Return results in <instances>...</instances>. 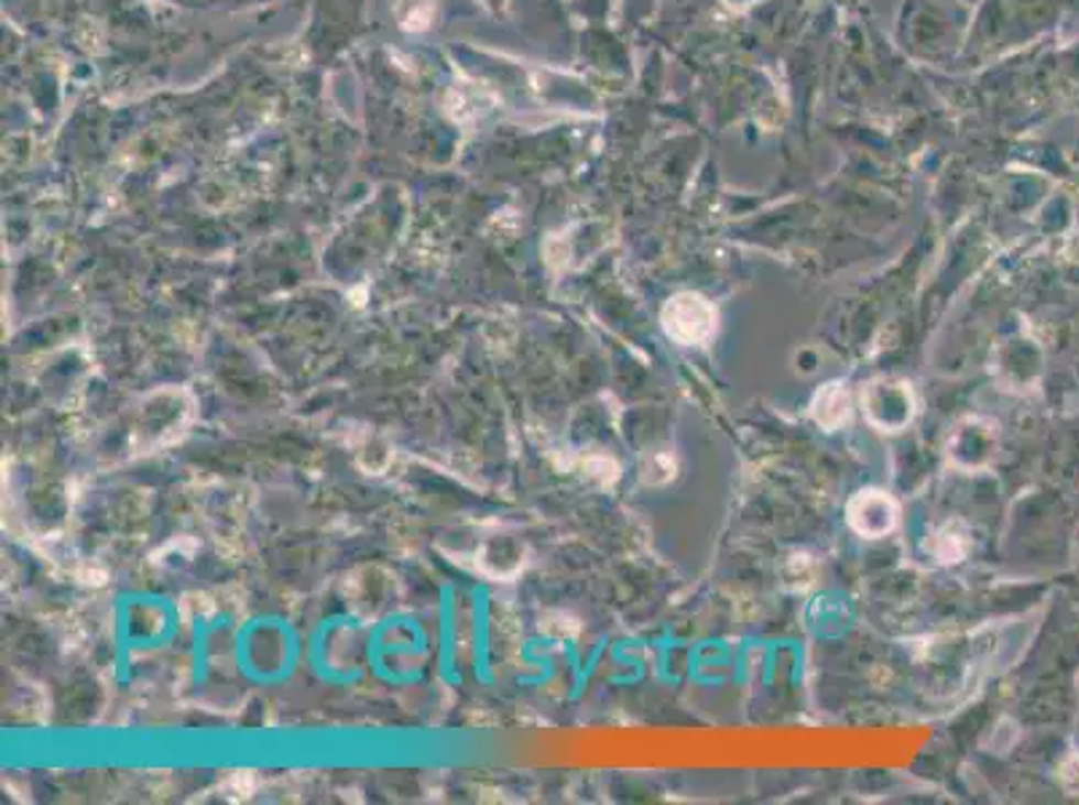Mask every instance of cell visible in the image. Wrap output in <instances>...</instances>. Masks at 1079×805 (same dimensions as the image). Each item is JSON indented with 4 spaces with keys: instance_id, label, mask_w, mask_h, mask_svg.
I'll return each instance as SVG.
<instances>
[{
    "instance_id": "cell-1",
    "label": "cell",
    "mask_w": 1079,
    "mask_h": 805,
    "mask_svg": "<svg viewBox=\"0 0 1079 805\" xmlns=\"http://www.w3.org/2000/svg\"><path fill=\"white\" fill-rule=\"evenodd\" d=\"M913 387L897 377H879L862 390L864 420L881 433H903L916 416Z\"/></svg>"
},
{
    "instance_id": "cell-2",
    "label": "cell",
    "mask_w": 1079,
    "mask_h": 805,
    "mask_svg": "<svg viewBox=\"0 0 1079 805\" xmlns=\"http://www.w3.org/2000/svg\"><path fill=\"white\" fill-rule=\"evenodd\" d=\"M661 325L672 341L683 347H704L717 334V309L698 293H677L666 301Z\"/></svg>"
},
{
    "instance_id": "cell-3",
    "label": "cell",
    "mask_w": 1079,
    "mask_h": 805,
    "mask_svg": "<svg viewBox=\"0 0 1079 805\" xmlns=\"http://www.w3.org/2000/svg\"><path fill=\"white\" fill-rule=\"evenodd\" d=\"M946 452L950 465L961 467V470H985L996 457V427L980 416H967L950 429Z\"/></svg>"
},
{
    "instance_id": "cell-4",
    "label": "cell",
    "mask_w": 1079,
    "mask_h": 805,
    "mask_svg": "<svg viewBox=\"0 0 1079 805\" xmlns=\"http://www.w3.org/2000/svg\"><path fill=\"white\" fill-rule=\"evenodd\" d=\"M846 521L860 537L881 540L900 524V505L884 489H862L846 505Z\"/></svg>"
},
{
    "instance_id": "cell-5",
    "label": "cell",
    "mask_w": 1079,
    "mask_h": 805,
    "mask_svg": "<svg viewBox=\"0 0 1079 805\" xmlns=\"http://www.w3.org/2000/svg\"><path fill=\"white\" fill-rule=\"evenodd\" d=\"M811 420L821 429H841L851 420V395L841 382H830L814 395L811 401Z\"/></svg>"
},
{
    "instance_id": "cell-6",
    "label": "cell",
    "mask_w": 1079,
    "mask_h": 805,
    "mask_svg": "<svg viewBox=\"0 0 1079 805\" xmlns=\"http://www.w3.org/2000/svg\"><path fill=\"white\" fill-rule=\"evenodd\" d=\"M970 548H972L970 530H967L964 524H959V521H948V524L937 526V530L931 532L929 540H927V551L940 564L964 562Z\"/></svg>"
},
{
    "instance_id": "cell-7",
    "label": "cell",
    "mask_w": 1079,
    "mask_h": 805,
    "mask_svg": "<svg viewBox=\"0 0 1079 805\" xmlns=\"http://www.w3.org/2000/svg\"><path fill=\"white\" fill-rule=\"evenodd\" d=\"M782 575L789 588H795V591H806V588H811L814 583H817L819 564L814 562V556H808V553H793V556H787V562L782 564Z\"/></svg>"
},
{
    "instance_id": "cell-8",
    "label": "cell",
    "mask_w": 1079,
    "mask_h": 805,
    "mask_svg": "<svg viewBox=\"0 0 1079 805\" xmlns=\"http://www.w3.org/2000/svg\"><path fill=\"white\" fill-rule=\"evenodd\" d=\"M674 470H677V465H674L669 452H653L645 465V478L650 483H666L674 478Z\"/></svg>"
},
{
    "instance_id": "cell-9",
    "label": "cell",
    "mask_w": 1079,
    "mask_h": 805,
    "mask_svg": "<svg viewBox=\"0 0 1079 805\" xmlns=\"http://www.w3.org/2000/svg\"><path fill=\"white\" fill-rule=\"evenodd\" d=\"M1058 776H1060V784H1064L1066 790L1079 792V754H1071V758H1066L1064 763H1060Z\"/></svg>"
}]
</instances>
